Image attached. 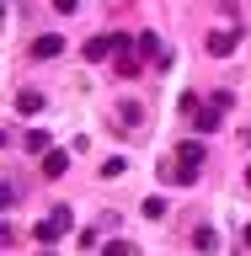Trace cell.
<instances>
[{"instance_id": "cell-13", "label": "cell", "mask_w": 251, "mask_h": 256, "mask_svg": "<svg viewBox=\"0 0 251 256\" xmlns=\"http://www.w3.org/2000/svg\"><path fill=\"white\" fill-rule=\"evenodd\" d=\"M102 256H134V246H128V240H107V246H102Z\"/></svg>"}, {"instance_id": "cell-3", "label": "cell", "mask_w": 251, "mask_h": 256, "mask_svg": "<svg viewBox=\"0 0 251 256\" xmlns=\"http://www.w3.org/2000/svg\"><path fill=\"white\" fill-rule=\"evenodd\" d=\"M203 43H208V54H214V59H230V54H235V43H240V38H235V27H219V32H208Z\"/></svg>"}, {"instance_id": "cell-11", "label": "cell", "mask_w": 251, "mask_h": 256, "mask_svg": "<svg viewBox=\"0 0 251 256\" xmlns=\"http://www.w3.org/2000/svg\"><path fill=\"white\" fill-rule=\"evenodd\" d=\"M144 214H150V219H166V214H171V203H166V198H150V203H144Z\"/></svg>"}, {"instance_id": "cell-4", "label": "cell", "mask_w": 251, "mask_h": 256, "mask_svg": "<svg viewBox=\"0 0 251 256\" xmlns=\"http://www.w3.org/2000/svg\"><path fill=\"white\" fill-rule=\"evenodd\" d=\"M64 171H70V150H48V155H43V176H48V182H59Z\"/></svg>"}, {"instance_id": "cell-10", "label": "cell", "mask_w": 251, "mask_h": 256, "mask_svg": "<svg viewBox=\"0 0 251 256\" xmlns=\"http://www.w3.org/2000/svg\"><path fill=\"white\" fill-rule=\"evenodd\" d=\"M118 118H123V123L134 128V123H139V118H144V112H139V102H118Z\"/></svg>"}, {"instance_id": "cell-17", "label": "cell", "mask_w": 251, "mask_h": 256, "mask_svg": "<svg viewBox=\"0 0 251 256\" xmlns=\"http://www.w3.org/2000/svg\"><path fill=\"white\" fill-rule=\"evenodd\" d=\"M246 187H251V166H246Z\"/></svg>"}, {"instance_id": "cell-7", "label": "cell", "mask_w": 251, "mask_h": 256, "mask_svg": "<svg viewBox=\"0 0 251 256\" xmlns=\"http://www.w3.org/2000/svg\"><path fill=\"white\" fill-rule=\"evenodd\" d=\"M192 246H198V251H214V246H219V235H214V230H208V224H198V230H192Z\"/></svg>"}, {"instance_id": "cell-6", "label": "cell", "mask_w": 251, "mask_h": 256, "mask_svg": "<svg viewBox=\"0 0 251 256\" xmlns=\"http://www.w3.org/2000/svg\"><path fill=\"white\" fill-rule=\"evenodd\" d=\"M134 48H139L144 59H160V64H166V48H160V38H155V32H139V38H134Z\"/></svg>"}, {"instance_id": "cell-15", "label": "cell", "mask_w": 251, "mask_h": 256, "mask_svg": "<svg viewBox=\"0 0 251 256\" xmlns=\"http://www.w3.org/2000/svg\"><path fill=\"white\" fill-rule=\"evenodd\" d=\"M75 6H80V0H54V11H59V16H70Z\"/></svg>"}, {"instance_id": "cell-8", "label": "cell", "mask_w": 251, "mask_h": 256, "mask_svg": "<svg viewBox=\"0 0 251 256\" xmlns=\"http://www.w3.org/2000/svg\"><path fill=\"white\" fill-rule=\"evenodd\" d=\"M22 144H27V155H48V134H43V128H27Z\"/></svg>"}, {"instance_id": "cell-16", "label": "cell", "mask_w": 251, "mask_h": 256, "mask_svg": "<svg viewBox=\"0 0 251 256\" xmlns=\"http://www.w3.org/2000/svg\"><path fill=\"white\" fill-rule=\"evenodd\" d=\"M240 251H251V224H246V230H240Z\"/></svg>"}, {"instance_id": "cell-12", "label": "cell", "mask_w": 251, "mask_h": 256, "mask_svg": "<svg viewBox=\"0 0 251 256\" xmlns=\"http://www.w3.org/2000/svg\"><path fill=\"white\" fill-rule=\"evenodd\" d=\"M16 107H22V112H38V107H43V96H38V91H22V96H16Z\"/></svg>"}, {"instance_id": "cell-2", "label": "cell", "mask_w": 251, "mask_h": 256, "mask_svg": "<svg viewBox=\"0 0 251 256\" xmlns=\"http://www.w3.org/2000/svg\"><path fill=\"white\" fill-rule=\"evenodd\" d=\"M70 230H75V208H48L43 219L32 224V240H38V246H54V240L70 235Z\"/></svg>"}, {"instance_id": "cell-5", "label": "cell", "mask_w": 251, "mask_h": 256, "mask_svg": "<svg viewBox=\"0 0 251 256\" xmlns=\"http://www.w3.org/2000/svg\"><path fill=\"white\" fill-rule=\"evenodd\" d=\"M59 48H64V38H59V32H43V38L32 43V59H54Z\"/></svg>"}, {"instance_id": "cell-14", "label": "cell", "mask_w": 251, "mask_h": 256, "mask_svg": "<svg viewBox=\"0 0 251 256\" xmlns=\"http://www.w3.org/2000/svg\"><path fill=\"white\" fill-rule=\"evenodd\" d=\"M123 171H128V160H123V155H112L107 166H102V176H123Z\"/></svg>"}, {"instance_id": "cell-9", "label": "cell", "mask_w": 251, "mask_h": 256, "mask_svg": "<svg viewBox=\"0 0 251 256\" xmlns=\"http://www.w3.org/2000/svg\"><path fill=\"white\" fill-rule=\"evenodd\" d=\"M192 128H203V134H208V128H219V107H214V102H208V107L198 112V123H192Z\"/></svg>"}, {"instance_id": "cell-1", "label": "cell", "mask_w": 251, "mask_h": 256, "mask_svg": "<svg viewBox=\"0 0 251 256\" xmlns=\"http://www.w3.org/2000/svg\"><path fill=\"white\" fill-rule=\"evenodd\" d=\"M198 166H203V139H187V144H176L171 166H160V176L176 182V187H187V182H198Z\"/></svg>"}]
</instances>
